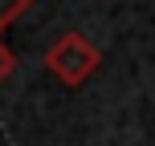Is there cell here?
Masks as SVG:
<instances>
[{
    "label": "cell",
    "mask_w": 155,
    "mask_h": 146,
    "mask_svg": "<svg viewBox=\"0 0 155 146\" xmlns=\"http://www.w3.org/2000/svg\"><path fill=\"white\" fill-rule=\"evenodd\" d=\"M21 8H25V0H0V24H4L8 16H16Z\"/></svg>",
    "instance_id": "cell-1"
}]
</instances>
